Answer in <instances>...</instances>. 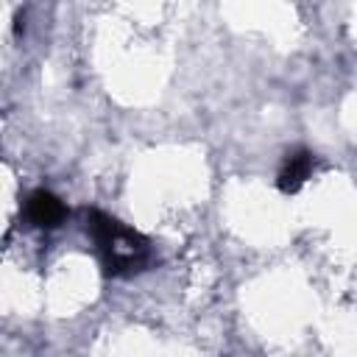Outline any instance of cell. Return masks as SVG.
Here are the masks:
<instances>
[{
	"mask_svg": "<svg viewBox=\"0 0 357 357\" xmlns=\"http://www.w3.org/2000/svg\"><path fill=\"white\" fill-rule=\"evenodd\" d=\"M98 243H100V251L106 254V262L114 271L134 268L139 262V257L145 254V245L128 229H120L114 220L98 223Z\"/></svg>",
	"mask_w": 357,
	"mask_h": 357,
	"instance_id": "1",
	"label": "cell"
},
{
	"mask_svg": "<svg viewBox=\"0 0 357 357\" xmlns=\"http://www.w3.org/2000/svg\"><path fill=\"white\" fill-rule=\"evenodd\" d=\"M31 215L36 218V223H45V226H53L59 218H61V204L50 195H36L31 201Z\"/></svg>",
	"mask_w": 357,
	"mask_h": 357,
	"instance_id": "2",
	"label": "cell"
}]
</instances>
